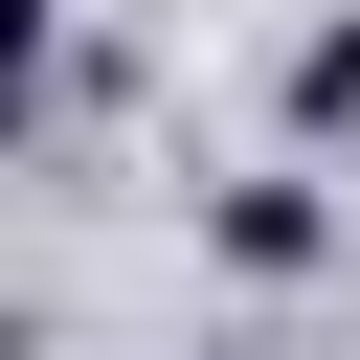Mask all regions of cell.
<instances>
[{"instance_id": "cell-1", "label": "cell", "mask_w": 360, "mask_h": 360, "mask_svg": "<svg viewBox=\"0 0 360 360\" xmlns=\"http://www.w3.org/2000/svg\"><path fill=\"white\" fill-rule=\"evenodd\" d=\"M315 248H338L315 180H248V202H225V270H315Z\"/></svg>"}, {"instance_id": "cell-2", "label": "cell", "mask_w": 360, "mask_h": 360, "mask_svg": "<svg viewBox=\"0 0 360 360\" xmlns=\"http://www.w3.org/2000/svg\"><path fill=\"white\" fill-rule=\"evenodd\" d=\"M292 135H360V22H315V45H292Z\"/></svg>"}, {"instance_id": "cell-3", "label": "cell", "mask_w": 360, "mask_h": 360, "mask_svg": "<svg viewBox=\"0 0 360 360\" xmlns=\"http://www.w3.org/2000/svg\"><path fill=\"white\" fill-rule=\"evenodd\" d=\"M22 68H45V0H0V90H22Z\"/></svg>"}, {"instance_id": "cell-4", "label": "cell", "mask_w": 360, "mask_h": 360, "mask_svg": "<svg viewBox=\"0 0 360 360\" xmlns=\"http://www.w3.org/2000/svg\"><path fill=\"white\" fill-rule=\"evenodd\" d=\"M0 360H22V315H0Z\"/></svg>"}]
</instances>
